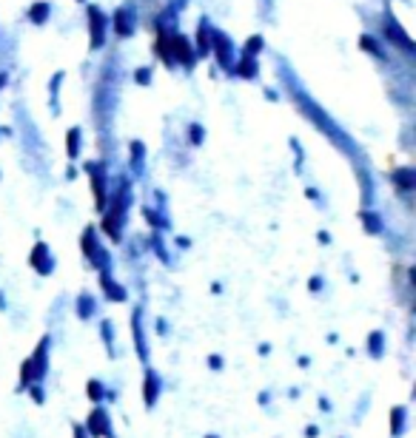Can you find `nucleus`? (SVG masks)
<instances>
[{"label": "nucleus", "mask_w": 416, "mask_h": 438, "mask_svg": "<svg viewBox=\"0 0 416 438\" xmlns=\"http://www.w3.org/2000/svg\"><path fill=\"white\" fill-rule=\"evenodd\" d=\"M297 367L300 370H308L311 367V356H297Z\"/></svg>", "instance_id": "nucleus-28"}, {"label": "nucleus", "mask_w": 416, "mask_h": 438, "mask_svg": "<svg viewBox=\"0 0 416 438\" xmlns=\"http://www.w3.org/2000/svg\"><path fill=\"white\" fill-rule=\"evenodd\" d=\"M202 438H220V435H217V432H205Z\"/></svg>", "instance_id": "nucleus-34"}, {"label": "nucleus", "mask_w": 416, "mask_h": 438, "mask_svg": "<svg viewBox=\"0 0 416 438\" xmlns=\"http://www.w3.org/2000/svg\"><path fill=\"white\" fill-rule=\"evenodd\" d=\"M89 174H92V191H95V205H97V211H106V205H109L106 174H103V168H100L97 162H92V165H89Z\"/></svg>", "instance_id": "nucleus-8"}, {"label": "nucleus", "mask_w": 416, "mask_h": 438, "mask_svg": "<svg viewBox=\"0 0 416 438\" xmlns=\"http://www.w3.org/2000/svg\"><path fill=\"white\" fill-rule=\"evenodd\" d=\"M385 350H388V336H385V330H370V333L365 336V353H368L373 362L385 359Z\"/></svg>", "instance_id": "nucleus-10"}, {"label": "nucleus", "mask_w": 416, "mask_h": 438, "mask_svg": "<svg viewBox=\"0 0 416 438\" xmlns=\"http://www.w3.org/2000/svg\"><path fill=\"white\" fill-rule=\"evenodd\" d=\"M394 183H396L399 191H413V185H416V174H413L410 168H399V171H394Z\"/></svg>", "instance_id": "nucleus-15"}, {"label": "nucleus", "mask_w": 416, "mask_h": 438, "mask_svg": "<svg viewBox=\"0 0 416 438\" xmlns=\"http://www.w3.org/2000/svg\"><path fill=\"white\" fill-rule=\"evenodd\" d=\"M23 393L29 396L32 404H37V407H43V404H46V384H29Z\"/></svg>", "instance_id": "nucleus-16"}, {"label": "nucleus", "mask_w": 416, "mask_h": 438, "mask_svg": "<svg viewBox=\"0 0 416 438\" xmlns=\"http://www.w3.org/2000/svg\"><path fill=\"white\" fill-rule=\"evenodd\" d=\"M162 390H165V379L160 376L157 367L146 365L143 367V407L146 410H154L162 399Z\"/></svg>", "instance_id": "nucleus-3"}, {"label": "nucleus", "mask_w": 416, "mask_h": 438, "mask_svg": "<svg viewBox=\"0 0 416 438\" xmlns=\"http://www.w3.org/2000/svg\"><path fill=\"white\" fill-rule=\"evenodd\" d=\"M80 134H77V131H71V134H69V157H77L80 151Z\"/></svg>", "instance_id": "nucleus-21"}, {"label": "nucleus", "mask_w": 416, "mask_h": 438, "mask_svg": "<svg viewBox=\"0 0 416 438\" xmlns=\"http://www.w3.org/2000/svg\"><path fill=\"white\" fill-rule=\"evenodd\" d=\"M97 282H100V293H103L106 302H111V304L129 302V290L111 276V271H100V279H97Z\"/></svg>", "instance_id": "nucleus-6"}, {"label": "nucleus", "mask_w": 416, "mask_h": 438, "mask_svg": "<svg viewBox=\"0 0 416 438\" xmlns=\"http://www.w3.org/2000/svg\"><path fill=\"white\" fill-rule=\"evenodd\" d=\"M80 248H83V256H86V262H95L97 250L103 248V242H100V236H97V225H89L86 231H83Z\"/></svg>", "instance_id": "nucleus-12"}, {"label": "nucleus", "mask_w": 416, "mask_h": 438, "mask_svg": "<svg viewBox=\"0 0 416 438\" xmlns=\"http://www.w3.org/2000/svg\"><path fill=\"white\" fill-rule=\"evenodd\" d=\"M271 350H274V344H271V341H260V344H257V353H260L263 359H265V356H271Z\"/></svg>", "instance_id": "nucleus-26"}, {"label": "nucleus", "mask_w": 416, "mask_h": 438, "mask_svg": "<svg viewBox=\"0 0 416 438\" xmlns=\"http://www.w3.org/2000/svg\"><path fill=\"white\" fill-rule=\"evenodd\" d=\"M317 239H319L322 245H328V242H331V234H325V231H319V234H317Z\"/></svg>", "instance_id": "nucleus-30"}, {"label": "nucleus", "mask_w": 416, "mask_h": 438, "mask_svg": "<svg viewBox=\"0 0 416 438\" xmlns=\"http://www.w3.org/2000/svg\"><path fill=\"white\" fill-rule=\"evenodd\" d=\"M106 387H109V384H106L103 379H89V381H86V399L92 402V407H95V404H103Z\"/></svg>", "instance_id": "nucleus-13"}, {"label": "nucleus", "mask_w": 416, "mask_h": 438, "mask_svg": "<svg viewBox=\"0 0 416 438\" xmlns=\"http://www.w3.org/2000/svg\"><path fill=\"white\" fill-rule=\"evenodd\" d=\"M151 248H154L157 259H160V262H165V265H169V250H165V245L160 242V236H151Z\"/></svg>", "instance_id": "nucleus-19"}, {"label": "nucleus", "mask_w": 416, "mask_h": 438, "mask_svg": "<svg viewBox=\"0 0 416 438\" xmlns=\"http://www.w3.org/2000/svg\"><path fill=\"white\" fill-rule=\"evenodd\" d=\"M408 424H410V410H408V404L391 407V413H388V432H391V438H402V435L408 432Z\"/></svg>", "instance_id": "nucleus-9"}, {"label": "nucleus", "mask_w": 416, "mask_h": 438, "mask_svg": "<svg viewBox=\"0 0 416 438\" xmlns=\"http://www.w3.org/2000/svg\"><path fill=\"white\" fill-rule=\"evenodd\" d=\"M83 427H86V432L92 438H117L114 421H111V413H109L106 404H95L86 416V421H83Z\"/></svg>", "instance_id": "nucleus-2"}, {"label": "nucleus", "mask_w": 416, "mask_h": 438, "mask_svg": "<svg viewBox=\"0 0 416 438\" xmlns=\"http://www.w3.org/2000/svg\"><path fill=\"white\" fill-rule=\"evenodd\" d=\"M205 367L212 370V373H223V370H226V359H223L220 353H208V356H205Z\"/></svg>", "instance_id": "nucleus-18"}, {"label": "nucleus", "mask_w": 416, "mask_h": 438, "mask_svg": "<svg viewBox=\"0 0 416 438\" xmlns=\"http://www.w3.org/2000/svg\"><path fill=\"white\" fill-rule=\"evenodd\" d=\"M154 333H157V336H162V339L169 336V322H165L162 316H157V319H154Z\"/></svg>", "instance_id": "nucleus-22"}, {"label": "nucleus", "mask_w": 416, "mask_h": 438, "mask_svg": "<svg viewBox=\"0 0 416 438\" xmlns=\"http://www.w3.org/2000/svg\"><path fill=\"white\" fill-rule=\"evenodd\" d=\"M188 245H191V242H188L186 236H177V248H188Z\"/></svg>", "instance_id": "nucleus-32"}, {"label": "nucleus", "mask_w": 416, "mask_h": 438, "mask_svg": "<svg viewBox=\"0 0 416 438\" xmlns=\"http://www.w3.org/2000/svg\"><path fill=\"white\" fill-rule=\"evenodd\" d=\"M97 311H100V302H97V296L92 290H80L74 296V316L80 322H92L97 316Z\"/></svg>", "instance_id": "nucleus-7"}, {"label": "nucleus", "mask_w": 416, "mask_h": 438, "mask_svg": "<svg viewBox=\"0 0 416 438\" xmlns=\"http://www.w3.org/2000/svg\"><path fill=\"white\" fill-rule=\"evenodd\" d=\"M322 288H325V279H322L319 274H314V276L308 279V290H311V293H322Z\"/></svg>", "instance_id": "nucleus-20"}, {"label": "nucleus", "mask_w": 416, "mask_h": 438, "mask_svg": "<svg viewBox=\"0 0 416 438\" xmlns=\"http://www.w3.org/2000/svg\"><path fill=\"white\" fill-rule=\"evenodd\" d=\"M342 438H345V435H342Z\"/></svg>", "instance_id": "nucleus-35"}, {"label": "nucleus", "mask_w": 416, "mask_h": 438, "mask_svg": "<svg viewBox=\"0 0 416 438\" xmlns=\"http://www.w3.org/2000/svg\"><path fill=\"white\" fill-rule=\"evenodd\" d=\"M132 344H134V353L143 365H148L151 359V344H148V333H146V322H143V308L132 311Z\"/></svg>", "instance_id": "nucleus-4"}, {"label": "nucleus", "mask_w": 416, "mask_h": 438, "mask_svg": "<svg viewBox=\"0 0 416 438\" xmlns=\"http://www.w3.org/2000/svg\"><path fill=\"white\" fill-rule=\"evenodd\" d=\"M29 268L37 276H52L55 274V253L46 242H34V248L29 250Z\"/></svg>", "instance_id": "nucleus-5"}, {"label": "nucleus", "mask_w": 416, "mask_h": 438, "mask_svg": "<svg viewBox=\"0 0 416 438\" xmlns=\"http://www.w3.org/2000/svg\"><path fill=\"white\" fill-rule=\"evenodd\" d=\"M143 216L148 219V225L157 228V231H165V228H169V219H165L160 211H154V208H143Z\"/></svg>", "instance_id": "nucleus-17"}, {"label": "nucleus", "mask_w": 416, "mask_h": 438, "mask_svg": "<svg viewBox=\"0 0 416 438\" xmlns=\"http://www.w3.org/2000/svg\"><path fill=\"white\" fill-rule=\"evenodd\" d=\"M120 399V393H117V387H106V399H103V404H114Z\"/></svg>", "instance_id": "nucleus-25"}, {"label": "nucleus", "mask_w": 416, "mask_h": 438, "mask_svg": "<svg viewBox=\"0 0 416 438\" xmlns=\"http://www.w3.org/2000/svg\"><path fill=\"white\" fill-rule=\"evenodd\" d=\"M288 399H300V387H291L288 390Z\"/></svg>", "instance_id": "nucleus-31"}, {"label": "nucleus", "mask_w": 416, "mask_h": 438, "mask_svg": "<svg viewBox=\"0 0 416 438\" xmlns=\"http://www.w3.org/2000/svg\"><path fill=\"white\" fill-rule=\"evenodd\" d=\"M359 219H362V228L368 231V234H373V236H380L382 234V219H380V213H373V211H362L359 213Z\"/></svg>", "instance_id": "nucleus-14"}, {"label": "nucleus", "mask_w": 416, "mask_h": 438, "mask_svg": "<svg viewBox=\"0 0 416 438\" xmlns=\"http://www.w3.org/2000/svg\"><path fill=\"white\" fill-rule=\"evenodd\" d=\"M257 404H260V407H268V404H271V390H260Z\"/></svg>", "instance_id": "nucleus-27"}, {"label": "nucleus", "mask_w": 416, "mask_h": 438, "mask_svg": "<svg viewBox=\"0 0 416 438\" xmlns=\"http://www.w3.org/2000/svg\"><path fill=\"white\" fill-rule=\"evenodd\" d=\"M71 438H92V435L86 432V427H83V421H74V424H71Z\"/></svg>", "instance_id": "nucleus-23"}, {"label": "nucleus", "mask_w": 416, "mask_h": 438, "mask_svg": "<svg viewBox=\"0 0 416 438\" xmlns=\"http://www.w3.org/2000/svg\"><path fill=\"white\" fill-rule=\"evenodd\" d=\"M319 432H322V430H319L317 424H311V427H305V438H319Z\"/></svg>", "instance_id": "nucleus-29"}, {"label": "nucleus", "mask_w": 416, "mask_h": 438, "mask_svg": "<svg viewBox=\"0 0 416 438\" xmlns=\"http://www.w3.org/2000/svg\"><path fill=\"white\" fill-rule=\"evenodd\" d=\"M0 311H6V296L0 293Z\"/></svg>", "instance_id": "nucleus-33"}, {"label": "nucleus", "mask_w": 416, "mask_h": 438, "mask_svg": "<svg viewBox=\"0 0 416 438\" xmlns=\"http://www.w3.org/2000/svg\"><path fill=\"white\" fill-rule=\"evenodd\" d=\"M97 333H100V341L106 347V356L109 359H117V327H114V322L111 319H100Z\"/></svg>", "instance_id": "nucleus-11"}, {"label": "nucleus", "mask_w": 416, "mask_h": 438, "mask_svg": "<svg viewBox=\"0 0 416 438\" xmlns=\"http://www.w3.org/2000/svg\"><path fill=\"white\" fill-rule=\"evenodd\" d=\"M317 410H319V413H331V410H334V404H331L328 396H319V399H317Z\"/></svg>", "instance_id": "nucleus-24"}, {"label": "nucleus", "mask_w": 416, "mask_h": 438, "mask_svg": "<svg viewBox=\"0 0 416 438\" xmlns=\"http://www.w3.org/2000/svg\"><path fill=\"white\" fill-rule=\"evenodd\" d=\"M49 367H52V336H40L32 353L20 362V373H18V393H23L29 384H46V376H49Z\"/></svg>", "instance_id": "nucleus-1"}]
</instances>
